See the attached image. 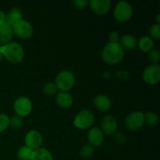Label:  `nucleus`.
I'll use <instances>...</instances> for the list:
<instances>
[{
    "instance_id": "15",
    "label": "nucleus",
    "mask_w": 160,
    "mask_h": 160,
    "mask_svg": "<svg viewBox=\"0 0 160 160\" xmlns=\"http://www.w3.org/2000/svg\"><path fill=\"white\" fill-rule=\"evenodd\" d=\"M23 12L19 8L14 7L11 9L6 15V20L5 23H7L10 27H13L14 25L17 24L18 22L23 20Z\"/></svg>"
},
{
    "instance_id": "6",
    "label": "nucleus",
    "mask_w": 160,
    "mask_h": 160,
    "mask_svg": "<svg viewBox=\"0 0 160 160\" xmlns=\"http://www.w3.org/2000/svg\"><path fill=\"white\" fill-rule=\"evenodd\" d=\"M145 124L144 113L140 111H134L130 113L125 119V128L131 131L141 129Z\"/></svg>"
},
{
    "instance_id": "11",
    "label": "nucleus",
    "mask_w": 160,
    "mask_h": 160,
    "mask_svg": "<svg viewBox=\"0 0 160 160\" xmlns=\"http://www.w3.org/2000/svg\"><path fill=\"white\" fill-rule=\"evenodd\" d=\"M118 123L114 117L111 115L106 116L101 122V131L108 136H112L117 132Z\"/></svg>"
},
{
    "instance_id": "3",
    "label": "nucleus",
    "mask_w": 160,
    "mask_h": 160,
    "mask_svg": "<svg viewBox=\"0 0 160 160\" xmlns=\"http://www.w3.org/2000/svg\"><path fill=\"white\" fill-rule=\"evenodd\" d=\"M58 90L60 92H68L75 84V77L71 71L63 70L57 75L55 81Z\"/></svg>"
},
{
    "instance_id": "29",
    "label": "nucleus",
    "mask_w": 160,
    "mask_h": 160,
    "mask_svg": "<svg viewBox=\"0 0 160 160\" xmlns=\"http://www.w3.org/2000/svg\"><path fill=\"white\" fill-rule=\"evenodd\" d=\"M89 4V1L85 0H76L73 2V6L78 9H82L87 7Z\"/></svg>"
},
{
    "instance_id": "8",
    "label": "nucleus",
    "mask_w": 160,
    "mask_h": 160,
    "mask_svg": "<svg viewBox=\"0 0 160 160\" xmlns=\"http://www.w3.org/2000/svg\"><path fill=\"white\" fill-rule=\"evenodd\" d=\"M32 109V103L27 97H20L13 103V110L17 116L25 117L29 115Z\"/></svg>"
},
{
    "instance_id": "17",
    "label": "nucleus",
    "mask_w": 160,
    "mask_h": 160,
    "mask_svg": "<svg viewBox=\"0 0 160 160\" xmlns=\"http://www.w3.org/2000/svg\"><path fill=\"white\" fill-rule=\"evenodd\" d=\"M110 99L105 95H98L94 98V106L101 112H106L111 108Z\"/></svg>"
},
{
    "instance_id": "20",
    "label": "nucleus",
    "mask_w": 160,
    "mask_h": 160,
    "mask_svg": "<svg viewBox=\"0 0 160 160\" xmlns=\"http://www.w3.org/2000/svg\"><path fill=\"white\" fill-rule=\"evenodd\" d=\"M31 160H54L52 153L47 148L41 147L34 151Z\"/></svg>"
},
{
    "instance_id": "2",
    "label": "nucleus",
    "mask_w": 160,
    "mask_h": 160,
    "mask_svg": "<svg viewBox=\"0 0 160 160\" xmlns=\"http://www.w3.org/2000/svg\"><path fill=\"white\" fill-rule=\"evenodd\" d=\"M102 58L103 61L109 65H116L124 59V50L119 43L109 42L103 48Z\"/></svg>"
},
{
    "instance_id": "32",
    "label": "nucleus",
    "mask_w": 160,
    "mask_h": 160,
    "mask_svg": "<svg viewBox=\"0 0 160 160\" xmlns=\"http://www.w3.org/2000/svg\"><path fill=\"white\" fill-rule=\"evenodd\" d=\"M5 20H6V14L3 11L0 10V24L5 23Z\"/></svg>"
},
{
    "instance_id": "34",
    "label": "nucleus",
    "mask_w": 160,
    "mask_h": 160,
    "mask_svg": "<svg viewBox=\"0 0 160 160\" xmlns=\"http://www.w3.org/2000/svg\"><path fill=\"white\" fill-rule=\"evenodd\" d=\"M0 144H1V141H0Z\"/></svg>"
},
{
    "instance_id": "24",
    "label": "nucleus",
    "mask_w": 160,
    "mask_h": 160,
    "mask_svg": "<svg viewBox=\"0 0 160 160\" xmlns=\"http://www.w3.org/2000/svg\"><path fill=\"white\" fill-rule=\"evenodd\" d=\"M43 92L45 95H48V96H52L58 93V88L55 83L48 82L44 86Z\"/></svg>"
},
{
    "instance_id": "7",
    "label": "nucleus",
    "mask_w": 160,
    "mask_h": 160,
    "mask_svg": "<svg viewBox=\"0 0 160 160\" xmlns=\"http://www.w3.org/2000/svg\"><path fill=\"white\" fill-rule=\"evenodd\" d=\"M13 34H15L17 38L23 40H27L32 37L33 35V28L31 23L25 20H20V22L12 27Z\"/></svg>"
},
{
    "instance_id": "31",
    "label": "nucleus",
    "mask_w": 160,
    "mask_h": 160,
    "mask_svg": "<svg viewBox=\"0 0 160 160\" xmlns=\"http://www.w3.org/2000/svg\"><path fill=\"white\" fill-rule=\"evenodd\" d=\"M120 38V35L117 31H112L109 34V41L110 43H119Z\"/></svg>"
},
{
    "instance_id": "16",
    "label": "nucleus",
    "mask_w": 160,
    "mask_h": 160,
    "mask_svg": "<svg viewBox=\"0 0 160 160\" xmlns=\"http://www.w3.org/2000/svg\"><path fill=\"white\" fill-rule=\"evenodd\" d=\"M12 36H13V31L12 27L6 23L0 24V46L10 42Z\"/></svg>"
},
{
    "instance_id": "18",
    "label": "nucleus",
    "mask_w": 160,
    "mask_h": 160,
    "mask_svg": "<svg viewBox=\"0 0 160 160\" xmlns=\"http://www.w3.org/2000/svg\"><path fill=\"white\" fill-rule=\"evenodd\" d=\"M119 44L123 50L132 51L138 46V41L132 34H125L120 37Z\"/></svg>"
},
{
    "instance_id": "22",
    "label": "nucleus",
    "mask_w": 160,
    "mask_h": 160,
    "mask_svg": "<svg viewBox=\"0 0 160 160\" xmlns=\"http://www.w3.org/2000/svg\"><path fill=\"white\" fill-rule=\"evenodd\" d=\"M144 118H145V123L149 127L157 126L159 121V117L152 112H148L144 114Z\"/></svg>"
},
{
    "instance_id": "23",
    "label": "nucleus",
    "mask_w": 160,
    "mask_h": 160,
    "mask_svg": "<svg viewBox=\"0 0 160 160\" xmlns=\"http://www.w3.org/2000/svg\"><path fill=\"white\" fill-rule=\"evenodd\" d=\"M94 153V147L89 144H86L81 147V150H80V156L84 159H88V158L92 157V155Z\"/></svg>"
},
{
    "instance_id": "14",
    "label": "nucleus",
    "mask_w": 160,
    "mask_h": 160,
    "mask_svg": "<svg viewBox=\"0 0 160 160\" xmlns=\"http://www.w3.org/2000/svg\"><path fill=\"white\" fill-rule=\"evenodd\" d=\"M56 102L62 109H69L73 103V98L70 93L66 92H59L56 95Z\"/></svg>"
},
{
    "instance_id": "27",
    "label": "nucleus",
    "mask_w": 160,
    "mask_h": 160,
    "mask_svg": "<svg viewBox=\"0 0 160 160\" xmlns=\"http://www.w3.org/2000/svg\"><path fill=\"white\" fill-rule=\"evenodd\" d=\"M148 59L152 64H158L160 60V52L159 50L152 48L148 52Z\"/></svg>"
},
{
    "instance_id": "25",
    "label": "nucleus",
    "mask_w": 160,
    "mask_h": 160,
    "mask_svg": "<svg viewBox=\"0 0 160 160\" xmlns=\"http://www.w3.org/2000/svg\"><path fill=\"white\" fill-rule=\"evenodd\" d=\"M23 126V118L18 116H15L9 118V127L14 130L20 129Z\"/></svg>"
},
{
    "instance_id": "9",
    "label": "nucleus",
    "mask_w": 160,
    "mask_h": 160,
    "mask_svg": "<svg viewBox=\"0 0 160 160\" xmlns=\"http://www.w3.org/2000/svg\"><path fill=\"white\" fill-rule=\"evenodd\" d=\"M142 78L145 83L151 85L158 84L160 81V67L159 64H151L144 70Z\"/></svg>"
},
{
    "instance_id": "4",
    "label": "nucleus",
    "mask_w": 160,
    "mask_h": 160,
    "mask_svg": "<svg viewBox=\"0 0 160 160\" xmlns=\"http://www.w3.org/2000/svg\"><path fill=\"white\" fill-rule=\"evenodd\" d=\"M133 14V8L128 2H119L116 5L113 10V17L117 21L125 23L131 18Z\"/></svg>"
},
{
    "instance_id": "5",
    "label": "nucleus",
    "mask_w": 160,
    "mask_h": 160,
    "mask_svg": "<svg viewBox=\"0 0 160 160\" xmlns=\"http://www.w3.org/2000/svg\"><path fill=\"white\" fill-rule=\"evenodd\" d=\"M95 121V117L92 111L84 109L78 112L73 120V125L81 130H87L92 126Z\"/></svg>"
},
{
    "instance_id": "21",
    "label": "nucleus",
    "mask_w": 160,
    "mask_h": 160,
    "mask_svg": "<svg viewBox=\"0 0 160 160\" xmlns=\"http://www.w3.org/2000/svg\"><path fill=\"white\" fill-rule=\"evenodd\" d=\"M34 151L26 145L20 147L17 151V157L20 160H31Z\"/></svg>"
},
{
    "instance_id": "10",
    "label": "nucleus",
    "mask_w": 160,
    "mask_h": 160,
    "mask_svg": "<svg viewBox=\"0 0 160 160\" xmlns=\"http://www.w3.org/2000/svg\"><path fill=\"white\" fill-rule=\"evenodd\" d=\"M24 142L27 147L32 149L33 151H35L42 147L43 143V137L39 131L31 130L25 135Z\"/></svg>"
},
{
    "instance_id": "13",
    "label": "nucleus",
    "mask_w": 160,
    "mask_h": 160,
    "mask_svg": "<svg viewBox=\"0 0 160 160\" xmlns=\"http://www.w3.org/2000/svg\"><path fill=\"white\" fill-rule=\"evenodd\" d=\"M89 6L92 10L97 15H105L111 8L109 0H92L89 1Z\"/></svg>"
},
{
    "instance_id": "19",
    "label": "nucleus",
    "mask_w": 160,
    "mask_h": 160,
    "mask_svg": "<svg viewBox=\"0 0 160 160\" xmlns=\"http://www.w3.org/2000/svg\"><path fill=\"white\" fill-rule=\"evenodd\" d=\"M139 49L144 52H148L154 47V42L149 36H143L138 42Z\"/></svg>"
},
{
    "instance_id": "12",
    "label": "nucleus",
    "mask_w": 160,
    "mask_h": 160,
    "mask_svg": "<svg viewBox=\"0 0 160 160\" xmlns=\"http://www.w3.org/2000/svg\"><path fill=\"white\" fill-rule=\"evenodd\" d=\"M88 142L92 147H99L104 142V134L98 128H92L89 129L87 134Z\"/></svg>"
},
{
    "instance_id": "30",
    "label": "nucleus",
    "mask_w": 160,
    "mask_h": 160,
    "mask_svg": "<svg viewBox=\"0 0 160 160\" xmlns=\"http://www.w3.org/2000/svg\"><path fill=\"white\" fill-rule=\"evenodd\" d=\"M114 138H115V141L117 142V143L120 144V145H123V144L126 142V136H125L124 134L121 132H117L115 134H114Z\"/></svg>"
},
{
    "instance_id": "1",
    "label": "nucleus",
    "mask_w": 160,
    "mask_h": 160,
    "mask_svg": "<svg viewBox=\"0 0 160 160\" xmlns=\"http://www.w3.org/2000/svg\"><path fill=\"white\" fill-rule=\"evenodd\" d=\"M0 52L3 57L12 64L20 63L24 59V49L20 43L10 42L0 46Z\"/></svg>"
},
{
    "instance_id": "28",
    "label": "nucleus",
    "mask_w": 160,
    "mask_h": 160,
    "mask_svg": "<svg viewBox=\"0 0 160 160\" xmlns=\"http://www.w3.org/2000/svg\"><path fill=\"white\" fill-rule=\"evenodd\" d=\"M9 127V117L6 114H0V133L6 131Z\"/></svg>"
},
{
    "instance_id": "26",
    "label": "nucleus",
    "mask_w": 160,
    "mask_h": 160,
    "mask_svg": "<svg viewBox=\"0 0 160 160\" xmlns=\"http://www.w3.org/2000/svg\"><path fill=\"white\" fill-rule=\"evenodd\" d=\"M149 37L154 40H159L160 38V25L159 23L152 25L148 30Z\"/></svg>"
},
{
    "instance_id": "33",
    "label": "nucleus",
    "mask_w": 160,
    "mask_h": 160,
    "mask_svg": "<svg viewBox=\"0 0 160 160\" xmlns=\"http://www.w3.org/2000/svg\"><path fill=\"white\" fill-rule=\"evenodd\" d=\"M2 59H3V56H2V54L0 52V62H1V61L2 60Z\"/></svg>"
}]
</instances>
